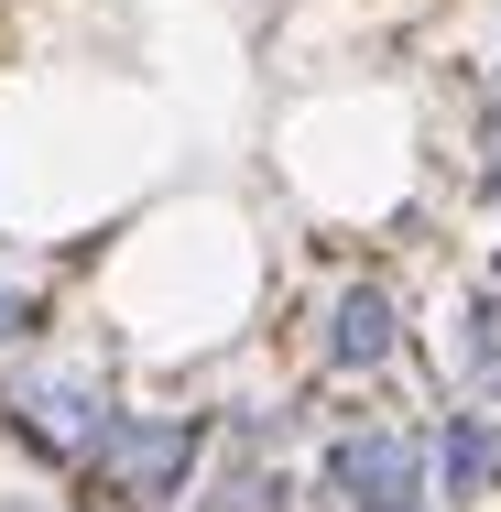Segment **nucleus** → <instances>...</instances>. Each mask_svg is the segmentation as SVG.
<instances>
[{
  "mask_svg": "<svg viewBox=\"0 0 501 512\" xmlns=\"http://www.w3.org/2000/svg\"><path fill=\"white\" fill-rule=\"evenodd\" d=\"M207 458V414H109L77 458V502L88 512H164L186 502Z\"/></svg>",
  "mask_w": 501,
  "mask_h": 512,
  "instance_id": "obj_1",
  "label": "nucleus"
},
{
  "mask_svg": "<svg viewBox=\"0 0 501 512\" xmlns=\"http://www.w3.org/2000/svg\"><path fill=\"white\" fill-rule=\"evenodd\" d=\"M425 469H436L447 512H458V502H491V491H501V414H447V425L425 436Z\"/></svg>",
  "mask_w": 501,
  "mask_h": 512,
  "instance_id": "obj_5",
  "label": "nucleus"
},
{
  "mask_svg": "<svg viewBox=\"0 0 501 512\" xmlns=\"http://www.w3.org/2000/svg\"><path fill=\"white\" fill-rule=\"evenodd\" d=\"M491 88H501V66H491ZM491 109H501V99H491Z\"/></svg>",
  "mask_w": 501,
  "mask_h": 512,
  "instance_id": "obj_10",
  "label": "nucleus"
},
{
  "mask_svg": "<svg viewBox=\"0 0 501 512\" xmlns=\"http://www.w3.org/2000/svg\"><path fill=\"white\" fill-rule=\"evenodd\" d=\"M207 512H284V469L262 480V469H229L218 491H207Z\"/></svg>",
  "mask_w": 501,
  "mask_h": 512,
  "instance_id": "obj_7",
  "label": "nucleus"
},
{
  "mask_svg": "<svg viewBox=\"0 0 501 512\" xmlns=\"http://www.w3.org/2000/svg\"><path fill=\"white\" fill-rule=\"evenodd\" d=\"M0 425H11L33 458L77 469V458H88V436L109 425V393H99V371H77V360H33V371H11V382H0Z\"/></svg>",
  "mask_w": 501,
  "mask_h": 512,
  "instance_id": "obj_2",
  "label": "nucleus"
},
{
  "mask_svg": "<svg viewBox=\"0 0 501 512\" xmlns=\"http://www.w3.org/2000/svg\"><path fill=\"white\" fill-rule=\"evenodd\" d=\"M338 512H425V436L414 425H360L327 447Z\"/></svg>",
  "mask_w": 501,
  "mask_h": 512,
  "instance_id": "obj_3",
  "label": "nucleus"
},
{
  "mask_svg": "<svg viewBox=\"0 0 501 512\" xmlns=\"http://www.w3.org/2000/svg\"><path fill=\"white\" fill-rule=\"evenodd\" d=\"M480 175H491V186H501V109H491V120H480Z\"/></svg>",
  "mask_w": 501,
  "mask_h": 512,
  "instance_id": "obj_9",
  "label": "nucleus"
},
{
  "mask_svg": "<svg viewBox=\"0 0 501 512\" xmlns=\"http://www.w3.org/2000/svg\"><path fill=\"white\" fill-rule=\"evenodd\" d=\"M0 338H33V295H11V284H0Z\"/></svg>",
  "mask_w": 501,
  "mask_h": 512,
  "instance_id": "obj_8",
  "label": "nucleus"
},
{
  "mask_svg": "<svg viewBox=\"0 0 501 512\" xmlns=\"http://www.w3.org/2000/svg\"><path fill=\"white\" fill-rule=\"evenodd\" d=\"M458 360H469V382L501 404V295H491V306H469V338H458Z\"/></svg>",
  "mask_w": 501,
  "mask_h": 512,
  "instance_id": "obj_6",
  "label": "nucleus"
},
{
  "mask_svg": "<svg viewBox=\"0 0 501 512\" xmlns=\"http://www.w3.org/2000/svg\"><path fill=\"white\" fill-rule=\"evenodd\" d=\"M327 360H338V371H393L403 360L393 284H338V306H327Z\"/></svg>",
  "mask_w": 501,
  "mask_h": 512,
  "instance_id": "obj_4",
  "label": "nucleus"
}]
</instances>
